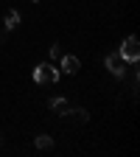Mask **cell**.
<instances>
[{
	"mask_svg": "<svg viewBox=\"0 0 140 157\" xmlns=\"http://www.w3.org/2000/svg\"><path fill=\"white\" fill-rule=\"evenodd\" d=\"M59 76H62V70H56L53 65H39L34 70V82L36 84H56Z\"/></svg>",
	"mask_w": 140,
	"mask_h": 157,
	"instance_id": "1",
	"label": "cell"
},
{
	"mask_svg": "<svg viewBox=\"0 0 140 157\" xmlns=\"http://www.w3.org/2000/svg\"><path fill=\"white\" fill-rule=\"evenodd\" d=\"M118 53H121L126 62H137V59H140V42H137V36H126Z\"/></svg>",
	"mask_w": 140,
	"mask_h": 157,
	"instance_id": "2",
	"label": "cell"
},
{
	"mask_svg": "<svg viewBox=\"0 0 140 157\" xmlns=\"http://www.w3.org/2000/svg\"><path fill=\"white\" fill-rule=\"evenodd\" d=\"M107 70H109L112 76H118V78H121V76L126 73V59L118 53V51H115V53H109V56H107Z\"/></svg>",
	"mask_w": 140,
	"mask_h": 157,
	"instance_id": "3",
	"label": "cell"
},
{
	"mask_svg": "<svg viewBox=\"0 0 140 157\" xmlns=\"http://www.w3.org/2000/svg\"><path fill=\"white\" fill-rule=\"evenodd\" d=\"M59 70H62V73H78V59H76V56H65Z\"/></svg>",
	"mask_w": 140,
	"mask_h": 157,
	"instance_id": "4",
	"label": "cell"
},
{
	"mask_svg": "<svg viewBox=\"0 0 140 157\" xmlns=\"http://www.w3.org/2000/svg\"><path fill=\"white\" fill-rule=\"evenodd\" d=\"M51 107H53V112H59V115H70V104L65 101V98H53Z\"/></svg>",
	"mask_w": 140,
	"mask_h": 157,
	"instance_id": "5",
	"label": "cell"
},
{
	"mask_svg": "<svg viewBox=\"0 0 140 157\" xmlns=\"http://www.w3.org/2000/svg\"><path fill=\"white\" fill-rule=\"evenodd\" d=\"M17 25H20V14H17L14 9H11V11H6V28L11 31V28H17Z\"/></svg>",
	"mask_w": 140,
	"mask_h": 157,
	"instance_id": "6",
	"label": "cell"
},
{
	"mask_svg": "<svg viewBox=\"0 0 140 157\" xmlns=\"http://www.w3.org/2000/svg\"><path fill=\"white\" fill-rule=\"evenodd\" d=\"M34 143H36V149H42V151L53 146V140H51V137H48V135H39V137H36V140H34Z\"/></svg>",
	"mask_w": 140,
	"mask_h": 157,
	"instance_id": "7",
	"label": "cell"
},
{
	"mask_svg": "<svg viewBox=\"0 0 140 157\" xmlns=\"http://www.w3.org/2000/svg\"><path fill=\"white\" fill-rule=\"evenodd\" d=\"M34 3H36V0H34Z\"/></svg>",
	"mask_w": 140,
	"mask_h": 157,
	"instance_id": "8",
	"label": "cell"
}]
</instances>
